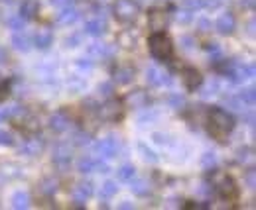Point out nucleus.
I'll return each mask as SVG.
<instances>
[{"instance_id": "1", "label": "nucleus", "mask_w": 256, "mask_h": 210, "mask_svg": "<svg viewBox=\"0 0 256 210\" xmlns=\"http://www.w3.org/2000/svg\"><path fill=\"white\" fill-rule=\"evenodd\" d=\"M205 128L213 140L225 141L235 130V116L221 106H211L205 112Z\"/></svg>"}, {"instance_id": "2", "label": "nucleus", "mask_w": 256, "mask_h": 210, "mask_svg": "<svg viewBox=\"0 0 256 210\" xmlns=\"http://www.w3.org/2000/svg\"><path fill=\"white\" fill-rule=\"evenodd\" d=\"M148 49H150L152 57L158 61H170L173 57V42L164 32H154L148 38Z\"/></svg>"}, {"instance_id": "3", "label": "nucleus", "mask_w": 256, "mask_h": 210, "mask_svg": "<svg viewBox=\"0 0 256 210\" xmlns=\"http://www.w3.org/2000/svg\"><path fill=\"white\" fill-rule=\"evenodd\" d=\"M125 114H127L125 102H123L121 98H113V96H109V100L103 102V104L99 106V110H97L99 120L109 122V124H119V122L125 118Z\"/></svg>"}, {"instance_id": "4", "label": "nucleus", "mask_w": 256, "mask_h": 210, "mask_svg": "<svg viewBox=\"0 0 256 210\" xmlns=\"http://www.w3.org/2000/svg\"><path fill=\"white\" fill-rule=\"evenodd\" d=\"M113 16L119 24L130 26L140 16V4L136 0H115L113 2Z\"/></svg>"}, {"instance_id": "5", "label": "nucleus", "mask_w": 256, "mask_h": 210, "mask_svg": "<svg viewBox=\"0 0 256 210\" xmlns=\"http://www.w3.org/2000/svg\"><path fill=\"white\" fill-rule=\"evenodd\" d=\"M215 193H217L219 199L225 201V203H235V201L239 199V187H237L235 179L229 177V175H225V173H221V175L215 179Z\"/></svg>"}, {"instance_id": "6", "label": "nucleus", "mask_w": 256, "mask_h": 210, "mask_svg": "<svg viewBox=\"0 0 256 210\" xmlns=\"http://www.w3.org/2000/svg\"><path fill=\"white\" fill-rule=\"evenodd\" d=\"M95 151H97V155H101V157L113 159V157H117V155L121 153V141H119L117 138L109 136V138L99 140V141L95 143Z\"/></svg>"}, {"instance_id": "7", "label": "nucleus", "mask_w": 256, "mask_h": 210, "mask_svg": "<svg viewBox=\"0 0 256 210\" xmlns=\"http://www.w3.org/2000/svg\"><path fill=\"white\" fill-rule=\"evenodd\" d=\"M125 106L132 108V110H142V108H148L150 106V96L146 90L142 88H136V90H130L127 96H125Z\"/></svg>"}, {"instance_id": "8", "label": "nucleus", "mask_w": 256, "mask_h": 210, "mask_svg": "<svg viewBox=\"0 0 256 210\" xmlns=\"http://www.w3.org/2000/svg\"><path fill=\"white\" fill-rule=\"evenodd\" d=\"M181 83L187 90H197V88L203 86L205 79L195 67H183L181 69Z\"/></svg>"}, {"instance_id": "9", "label": "nucleus", "mask_w": 256, "mask_h": 210, "mask_svg": "<svg viewBox=\"0 0 256 210\" xmlns=\"http://www.w3.org/2000/svg\"><path fill=\"white\" fill-rule=\"evenodd\" d=\"M168 22H170V18H168V12L166 10H162V8L150 10V14H148V26H150L152 32H164L168 28Z\"/></svg>"}, {"instance_id": "10", "label": "nucleus", "mask_w": 256, "mask_h": 210, "mask_svg": "<svg viewBox=\"0 0 256 210\" xmlns=\"http://www.w3.org/2000/svg\"><path fill=\"white\" fill-rule=\"evenodd\" d=\"M146 81L152 84V86H170L173 83L170 73L158 69V67H148L146 69Z\"/></svg>"}, {"instance_id": "11", "label": "nucleus", "mask_w": 256, "mask_h": 210, "mask_svg": "<svg viewBox=\"0 0 256 210\" xmlns=\"http://www.w3.org/2000/svg\"><path fill=\"white\" fill-rule=\"evenodd\" d=\"M93 193H95V187H93L91 181H81V183H77V185L71 189V197H73V201H75L77 205L87 203V199H91Z\"/></svg>"}, {"instance_id": "12", "label": "nucleus", "mask_w": 256, "mask_h": 210, "mask_svg": "<svg viewBox=\"0 0 256 210\" xmlns=\"http://www.w3.org/2000/svg\"><path fill=\"white\" fill-rule=\"evenodd\" d=\"M215 30H217L221 36H231V34L237 30V20H235V16H233L231 12L221 14V16L217 18V22H215Z\"/></svg>"}, {"instance_id": "13", "label": "nucleus", "mask_w": 256, "mask_h": 210, "mask_svg": "<svg viewBox=\"0 0 256 210\" xmlns=\"http://www.w3.org/2000/svg\"><path fill=\"white\" fill-rule=\"evenodd\" d=\"M69 126H71V118L67 116L65 110H57V112H53V114L49 116V128H51L53 132L61 134V132L69 130Z\"/></svg>"}, {"instance_id": "14", "label": "nucleus", "mask_w": 256, "mask_h": 210, "mask_svg": "<svg viewBox=\"0 0 256 210\" xmlns=\"http://www.w3.org/2000/svg\"><path fill=\"white\" fill-rule=\"evenodd\" d=\"M136 77V69L132 65H119L115 71H113V83L117 84H128L134 81Z\"/></svg>"}, {"instance_id": "15", "label": "nucleus", "mask_w": 256, "mask_h": 210, "mask_svg": "<svg viewBox=\"0 0 256 210\" xmlns=\"http://www.w3.org/2000/svg\"><path fill=\"white\" fill-rule=\"evenodd\" d=\"M12 47L16 49V51H22V53H28L30 49H32V38H30V34H26L24 30H20V32H14V36H12Z\"/></svg>"}, {"instance_id": "16", "label": "nucleus", "mask_w": 256, "mask_h": 210, "mask_svg": "<svg viewBox=\"0 0 256 210\" xmlns=\"http://www.w3.org/2000/svg\"><path fill=\"white\" fill-rule=\"evenodd\" d=\"M105 32H107V22H105V18H103V16H97V18L87 20L85 34L93 36V38H101Z\"/></svg>"}, {"instance_id": "17", "label": "nucleus", "mask_w": 256, "mask_h": 210, "mask_svg": "<svg viewBox=\"0 0 256 210\" xmlns=\"http://www.w3.org/2000/svg\"><path fill=\"white\" fill-rule=\"evenodd\" d=\"M22 155H26V157H38L40 153L43 151V141L42 140H38V138H34V140H26L22 145H20V149H18Z\"/></svg>"}, {"instance_id": "18", "label": "nucleus", "mask_w": 256, "mask_h": 210, "mask_svg": "<svg viewBox=\"0 0 256 210\" xmlns=\"http://www.w3.org/2000/svg\"><path fill=\"white\" fill-rule=\"evenodd\" d=\"M51 43H53V32L49 30V28H40L38 32H36V36H34V45L38 47V49H42V51H45V49H49L51 47Z\"/></svg>"}, {"instance_id": "19", "label": "nucleus", "mask_w": 256, "mask_h": 210, "mask_svg": "<svg viewBox=\"0 0 256 210\" xmlns=\"http://www.w3.org/2000/svg\"><path fill=\"white\" fill-rule=\"evenodd\" d=\"M53 161L61 167H65L71 161V145L69 143H59L53 151Z\"/></svg>"}, {"instance_id": "20", "label": "nucleus", "mask_w": 256, "mask_h": 210, "mask_svg": "<svg viewBox=\"0 0 256 210\" xmlns=\"http://www.w3.org/2000/svg\"><path fill=\"white\" fill-rule=\"evenodd\" d=\"M115 53V49L111 45H103V43H91L87 47V55L95 57V59H103V57H111Z\"/></svg>"}, {"instance_id": "21", "label": "nucleus", "mask_w": 256, "mask_h": 210, "mask_svg": "<svg viewBox=\"0 0 256 210\" xmlns=\"http://www.w3.org/2000/svg\"><path fill=\"white\" fill-rule=\"evenodd\" d=\"M77 20H79V10H75V8H71V6L61 8V12L57 14V24H61V26H71V24H75Z\"/></svg>"}, {"instance_id": "22", "label": "nucleus", "mask_w": 256, "mask_h": 210, "mask_svg": "<svg viewBox=\"0 0 256 210\" xmlns=\"http://www.w3.org/2000/svg\"><path fill=\"white\" fill-rule=\"evenodd\" d=\"M38 10H40L38 0H24L22 6H20V16H22L26 22H30V20H34V18L38 16Z\"/></svg>"}, {"instance_id": "23", "label": "nucleus", "mask_w": 256, "mask_h": 210, "mask_svg": "<svg viewBox=\"0 0 256 210\" xmlns=\"http://www.w3.org/2000/svg\"><path fill=\"white\" fill-rule=\"evenodd\" d=\"M117 43L121 47H125V49H134L136 43H138V34H134L132 30H123L119 34V38H117Z\"/></svg>"}, {"instance_id": "24", "label": "nucleus", "mask_w": 256, "mask_h": 210, "mask_svg": "<svg viewBox=\"0 0 256 210\" xmlns=\"http://www.w3.org/2000/svg\"><path fill=\"white\" fill-rule=\"evenodd\" d=\"M132 181V193L136 195V197H148L150 195V183L146 181V179H130Z\"/></svg>"}, {"instance_id": "25", "label": "nucleus", "mask_w": 256, "mask_h": 210, "mask_svg": "<svg viewBox=\"0 0 256 210\" xmlns=\"http://www.w3.org/2000/svg\"><path fill=\"white\" fill-rule=\"evenodd\" d=\"M12 207L16 210H26L30 207V195L26 191H16L12 195Z\"/></svg>"}, {"instance_id": "26", "label": "nucleus", "mask_w": 256, "mask_h": 210, "mask_svg": "<svg viewBox=\"0 0 256 210\" xmlns=\"http://www.w3.org/2000/svg\"><path fill=\"white\" fill-rule=\"evenodd\" d=\"M117 193H119V185H117L115 181H107V183H103V187H101V191H99V197H101V201H109V199H113Z\"/></svg>"}, {"instance_id": "27", "label": "nucleus", "mask_w": 256, "mask_h": 210, "mask_svg": "<svg viewBox=\"0 0 256 210\" xmlns=\"http://www.w3.org/2000/svg\"><path fill=\"white\" fill-rule=\"evenodd\" d=\"M223 102H225V106H229L231 110H237V112H243V110H247V104L241 100V96L229 94V96H225V98H223Z\"/></svg>"}, {"instance_id": "28", "label": "nucleus", "mask_w": 256, "mask_h": 210, "mask_svg": "<svg viewBox=\"0 0 256 210\" xmlns=\"http://www.w3.org/2000/svg\"><path fill=\"white\" fill-rule=\"evenodd\" d=\"M77 171L83 173V175L93 173V171H95V157H89V155L81 157V159L77 161Z\"/></svg>"}, {"instance_id": "29", "label": "nucleus", "mask_w": 256, "mask_h": 210, "mask_svg": "<svg viewBox=\"0 0 256 210\" xmlns=\"http://www.w3.org/2000/svg\"><path fill=\"white\" fill-rule=\"evenodd\" d=\"M6 24H8V28H10V30H14V32H20V30H24V26H26V20H24L20 14H14V16H10V18L6 20Z\"/></svg>"}, {"instance_id": "30", "label": "nucleus", "mask_w": 256, "mask_h": 210, "mask_svg": "<svg viewBox=\"0 0 256 210\" xmlns=\"http://www.w3.org/2000/svg\"><path fill=\"white\" fill-rule=\"evenodd\" d=\"M117 175H119V181H130V179L136 177V167L134 165H123V167H119Z\"/></svg>"}, {"instance_id": "31", "label": "nucleus", "mask_w": 256, "mask_h": 210, "mask_svg": "<svg viewBox=\"0 0 256 210\" xmlns=\"http://www.w3.org/2000/svg\"><path fill=\"white\" fill-rule=\"evenodd\" d=\"M239 96H241V100H243V102H245L247 106H255V102H256V90L253 88V86H251V88H245V90H243V92H241Z\"/></svg>"}, {"instance_id": "32", "label": "nucleus", "mask_w": 256, "mask_h": 210, "mask_svg": "<svg viewBox=\"0 0 256 210\" xmlns=\"http://www.w3.org/2000/svg\"><path fill=\"white\" fill-rule=\"evenodd\" d=\"M166 102L170 104L173 110H181L183 108V104H185V98L181 96V94H177V92H173V94H170L168 98H166Z\"/></svg>"}, {"instance_id": "33", "label": "nucleus", "mask_w": 256, "mask_h": 210, "mask_svg": "<svg viewBox=\"0 0 256 210\" xmlns=\"http://www.w3.org/2000/svg\"><path fill=\"white\" fill-rule=\"evenodd\" d=\"M40 191H42L43 195H53L55 191H57V181L55 179H43L42 185H40Z\"/></svg>"}, {"instance_id": "34", "label": "nucleus", "mask_w": 256, "mask_h": 210, "mask_svg": "<svg viewBox=\"0 0 256 210\" xmlns=\"http://www.w3.org/2000/svg\"><path fill=\"white\" fill-rule=\"evenodd\" d=\"M199 163H201V167L203 169H215V165H217V155L211 153V151H207V153L201 155Z\"/></svg>"}, {"instance_id": "35", "label": "nucleus", "mask_w": 256, "mask_h": 210, "mask_svg": "<svg viewBox=\"0 0 256 210\" xmlns=\"http://www.w3.org/2000/svg\"><path fill=\"white\" fill-rule=\"evenodd\" d=\"M138 151L142 153V157H144L146 161H150V163H158V155H156L152 149H148V145L138 143Z\"/></svg>"}, {"instance_id": "36", "label": "nucleus", "mask_w": 256, "mask_h": 210, "mask_svg": "<svg viewBox=\"0 0 256 210\" xmlns=\"http://www.w3.org/2000/svg\"><path fill=\"white\" fill-rule=\"evenodd\" d=\"M97 92H99L101 96H113V92H115V83H111V81L99 83L97 84Z\"/></svg>"}, {"instance_id": "37", "label": "nucleus", "mask_w": 256, "mask_h": 210, "mask_svg": "<svg viewBox=\"0 0 256 210\" xmlns=\"http://www.w3.org/2000/svg\"><path fill=\"white\" fill-rule=\"evenodd\" d=\"M16 141H14V136H12V132H8V130H0V145L2 147H12Z\"/></svg>"}, {"instance_id": "38", "label": "nucleus", "mask_w": 256, "mask_h": 210, "mask_svg": "<svg viewBox=\"0 0 256 210\" xmlns=\"http://www.w3.org/2000/svg\"><path fill=\"white\" fill-rule=\"evenodd\" d=\"M183 8L189 10V12H195V10H201L205 8V0H181Z\"/></svg>"}, {"instance_id": "39", "label": "nucleus", "mask_w": 256, "mask_h": 210, "mask_svg": "<svg viewBox=\"0 0 256 210\" xmlns=\"http://www.w3.org/2000/svg\"><path fill=\"white\" fill-rule=\"evenodd\" d=\"M156 118H158V114H156V112L146 110V114H140V116H138V124H140V126H144L146 122H154Z\"/></svg>"}, {"instance_id": "40", "label": "nucleus", "mask_w": 256, "mask_h": 210, "mask_svg": "<svg viewBox=\"0 0 256 210\" xmlns=\"http://www.w3.org/2000/svg\"><path fill=\"white\" fill-rule=\"evenodd\" d=\"M175 20H177L179 24H189V22H191V12H189V10L177 12V14H175Z\"/></svg>"}, {"instance_id": "41", "label": "nucleus", "mask_w": 256, "mask_h": 210, "mask_svg": "<svg viewBox=\"0 0 256 210\" xmlns=\"http://www.w3.org/2000/svg\"><path fill=\"white\" fill-rule=\"evenodd\" d=\"M73 143H77V145H87V143H89V136L83 134V132L73 134Z\"/></svg>"}, {"instance_id": "42", "label": "nucleus", "mask_w": 256, "mask_h": 210, "mask_svg": "<svg viewBox=\"0 0 256 210\" xmlns=\"http://www.w3.org/2000/svg\"><path fill=\"white\" fill-rule=\"evenodd\" d=\"M245 183H247V187L253 191L256 187V173H255V169H251L249 173H247V177H245Z\"/></svg>"}, {"instance_id": "43", "label": "nucleus", "mask_w": 256, "mask_h": 210, "mask_svg": "<svg viewBox=\"0 0 256 210\" xmlns=\"http://www.w3.org/2000/svg\"><path fill=\"white\" fill-rule=\"evenodd\" d=\"M8 96H10V83L8 81H2L0 83V102L6 100Z\"/></svg>"}, {"instance_id": "44", "label": "nucleus", "mask_w": 256, "mask_h": 210, "mask_svg": "<svg viewBox=\"0 0 256 210\" xmlns=\"http://www.w3.org/2000/svg\"><path fill=\"white\" fill-rule=\"evenodd\" d=\"M95 171H99V173H111V167L103 159H95Z\"/></svg>"}, {"instance_id": "45", "label": "nucleus", "mask_w": 256, "mask_h": 210, "mask_svg": "<svg viewBox=\"0 0 256 210\" xmlns=\"http://www.w3.org/2000/svg\"><path fill=\"white\" fill-rule=\"evenodd\" d=\"M75 65H77L79 69H83V71H91L95 63H93L91 59H77V63H75Z\"/></svg>"}, {"instance_id": "46", "label": "nucleus", "mask_w": 256, "mask_h": 210, "mask_svg": "<svg viewBox=\"0 0 256 210\" xmlns=\"http://www.w3.org/2000/svg\"><path fill=\"white\" fill-rule=\"evenodd\" d=\"M219 92V83L217 81H211V83L205 86V92H203V96H209V94H217Z\"/></svg>"}, {"instance_id": "47", "label": "nucleus", "mask_w": 256, "mask_h": 210, "mask_svg": "<svg viewBox=\"0 0 256 210\" xmlns=\"http://www.w3.org/2000/svg\"><path fill=\"white\" fill-rule=\"evenodd\" d=\"M152 138H154L156 143H162V145H166V143L170 141V136H166V134H162V132H156Z\"/></svg>"}, {"instance_id": "48", "label": "nucleus", "mask_w": 256, "mask_h": 210, "mask_svg": "<svg viewBox=\"0 0 256 210\" xmlns=\"http://www.w3.org/2000/svg\"><path fill=\"white\" fill-rule=\"evenodd\" d=\"M49 2H51V6H55V8H67V6L73 4V0H49Z\"/></svg>"}, {"instance_id": "49", "label": "nucleus", "mask_w": 256, "mask_h": 210, "mask_svg": "<svg viewBox=\"0 0 256 210\" xmlns=\"http://www.w3.org/2000/svg\"><path fill=\"white\" fill-rule=\"evenodd\" d=\"M79 42H81V36H73V38L69 36V38L65 40V45H67V47H75Z\"/></svg>"}, {"instance_id": "50", "label": "nucleus", "mask_w": 256, "mask_h": 210, "mask_svg": "<svg viewBox=\"0 0 256 210\" xmlns=\"http://www.w3.org/2000/svg\"><path fill=\"white\" fill-rule=\"evenodd\" d=\"M255 26H256V20L251 18L249 24H247V34H249V36H255Z\"/></svg>"}, {"instance_id": "51", "label": "nucleus", "mask_w": 256, "mask_h": 210, "mask_svg": "<svg viewBox=\"0 0 256 210\" xmlns=\"http://www.w3.org/2000/svg\"><path fill=\"white\" fill-rule=\"evenodd\" d=\"M181 43H185V45H183L185 49H191V47H193V38H189V36H183V38H181Z\"/></svg>"}, {"instance_id": "52", "label": "nucleus", "mask_w": 256, "mask_h": 210, "mask_svg": "<svg viewBox=\"0 0 256 210\" xmlns=\"http://www.w3.org/2000/svg\"><path fill=\"white\" fill-rule=\"evenodd\" d=\"M199 28H201L203 32H209V30H211V24H209L207 20H199Z\"/></svg>"}, {"instance_id": "53", "label": "nucleus", "mask_w": 256, "mask_h": 210, "mask_svg": "<svg viewBox=\"0 0 256 210\" xmlns=\"http://www.w3.org/2000/svg\"><path fill=\"white\" fill-rule=\"evenodd\" d=\"M119 209H125V210H130V209H134V205L130 203V201H123L121 205H119Z\"/></svg>"}, {"instance_id": "54", "label": "nucleus", "mask_w": 256, "mask_h": 210, "mask_svg": "<svg viewBox=\"0 0 256 210\" xmlns=\"http://www.w3.org/2000/svg\"><path fill=\"white\" fill-rule=\"evenodd\" d=\"M243 2H245V4H247V6H249V8H251V10H255V6H256V0H243Z\"/></svg>"}, {"instance_id": "55", "label": "nucleus", "mask_w": 256, "mask_h": 210, "mask_svg": "<svg viewBox=\"0 0 256 210\" xmlns=\"http://www.w3.org/2000/svg\"><path fill=\"white\" fill-rule=\"evenodd\" d=\"M0 63H6V55H4V51L0 49Z\"/></svg>"}, {"instance_id": "56", "label": "nucleus", "mask_w": 256, "mask_h": 210, "mask_svg": "<svg viewBox=\"0 0 256 210\" xmlns=\"http://www.w3.org/2000/svg\"><path fill=\"white\" fill-rule=\"evenodd\" d=\"M2 120H4V112H0V122H2Z\"/></svg>"}]
</instances>
